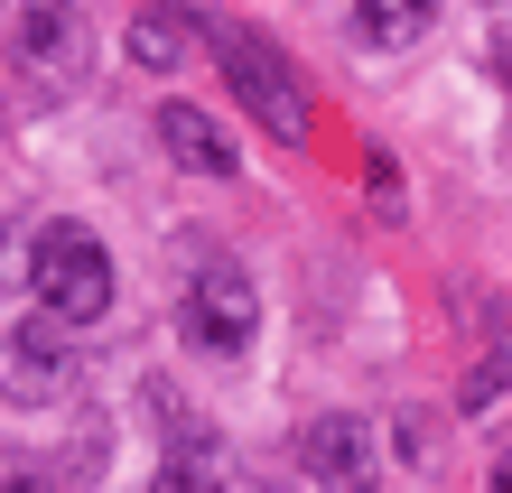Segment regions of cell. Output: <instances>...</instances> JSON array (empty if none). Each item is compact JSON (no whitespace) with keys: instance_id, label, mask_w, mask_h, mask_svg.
I'll use <instances>...</instances> for the list:
<instances>
[{"instance_id":"obj_12","label":"cell","mask_w":512,"mask_h":493,"mask_svg":"<svg viewBox=\"0 0 512 493\" xmlns=\"http://www.w3.org/2000/svg\"><path fill=\"white\" fill-rule=\"evenodd\" d=\"M0 493H38V475H19L10 456H0Z\"/></svg>"},{"instance_id":"obj_8","label":"cell","mask_w":512,"mask_h":493,"mask_svg":"<svg viewBox=\"0 0 512 493\" xmlns=\"http://www.w3.org/2000/svg\"><path fill=\"white\" fill-rule=\"evenodd\" d=\"M196 10H168V0H149V10H131V28H122V47H131V66H149V75H177L196 56Z\"/></svg>"},{"instance_id":"obj_9","label":"cell","mask_w":512,"mask_h":493,"mask_svg":"<svg viewBox=\"0 0 512 493\" xmlns=\"http://www.w3.org/2000/svg\"><path fill=\"white\" fill-rule=\"evenodd\" d=\"M159 493H224V447L205 428H177L159 456Z\"/></svg>"},{"instance_id":"obj_14","label":"cell","mask_w":512,"mask_h":493,"mask_svg":"<svg viewBox=\"0 0 512 493\" xmlns=\"http://www.w3.org/2000/svg\"><path fill=\"white\" fill-rule=\"evenodd\" d=\"M494 493H512V456H503V466H494Z\"/></svg>"},{"instance_id":"obj_13","label":"cell","mask_w":512,"mask_h":493,"mask_svg":"<svg viewBox=\"0 0 512 493\" xmlns=\"http://www.w3.org/2000/svg\"><path fill=\"white\" fill-rule=\"evenodd\" d=\"M494 75H503V94H512V28L494 38Z\"/></svg>"},{"instance_id":"obj_5","label":"cell","mask_w":512,"mask_h":493,"mask_svg":"<svg viewBox=\"0 0 512 493\" xmlns=\"http://www.w3.org/2000/svg\"><path fill=\"white\" fill-rule=\"evenodd\" d=\"M75 56H84V19H75V0H28V10L10 19V75L28 84H66L75 75Z\"/></svg>"},{"instance_id":"obj_7","label":"cell","mask_w":512,"mask_h":493,"mask_svg":"<svg viewBox=\"0 0 512 493\" xmlns=\"http://www.w3.org/2000/svg\"><path fill=\"white\" fill-rule=\"evenodd\" d=\"M149 131H159V149H168L187 177H233V168H243V149H233V140L215 131V112H196V103H168Z\"/></svg>"},{"instance_id":"obj_4","label":"cell","mask_w":512,"mask_h":493,"mask_svg":"<svg viewBox=\"0 0 512 493\" xmlns=\"http://www.w3.org/2000/svg\"><path fill=\"white\" fill-rule=\"evenodd\" d=\"M177 326H187L205 354H243L252 326H261V298H252L243 270H196V280H187V307H177Z\"/></svg>"},{"instance_id":"obj_1","label":"cell","mask_w":512,"mask_h":493,"mask_svg":"<svg viewBox=\"0 0 512 493\" xmlns=\"http://www.w3.org/2000/svg\"><path fill=\"white\" fill-rule=\"evenodd\" d=\"M28 289H38V307L56 326H94L112 307V252L84 224H47L28 242Z\"/></svg>"},{"instance_id":"obj_2","label":"cell","mask_w":512,"mask_h":493,"mask_svg":"<svg viewBox=\"0 0 512 493\" xmlns=\"http://www.w3.org/2000/svg\"><path fill=\"white\" fill-rule=\"evenodd\" d=\"M224 84H233V103H243L270 140H289V149H298V140L317 131L308 84H298V66L261 38V28H233V38H224Z\"/></svg>"},{"instance_id":"obj_6","label":"cell","mask_w":512,"mask_h":493,"mask_svg":"<svg viewBox=\"0 0 512 493\" xmlns=\"http://www.w3.org/2000/svg\"><path fill=\"white\" fill-rule=\"evenodd\" d=\"M0 391L19 400V410H38V400H66L75 391V354L56 326H10L0 335Z\"/></svg>"},{"instance_id":"obj_10","label":"cell","mask_w":512,"mask_h":493,"mask_svg":"<svg viewBox=\"0 0 512 493\" xmlns=\"http://www.w3.org/2000/svg\"><path fill=\"white\" fill-rule=\"evenodd\" d=\"M438 19V0H354V38L364 47H410Z\"/></svg>"},{"instance_id":"obj_3","label":"cell","mask_w":512,"mask_h":493,"mask_svg":"<svg viewBox=\"0 0 512 493\" xmlns=\"http://www.w3.org/2000/svg\"><path fill=\"white\" fill-rule=\"evenodd\" d=\"M298 466H308L317 493H382V447H373V428L345 419V410H317L298 428Z\"/></svg>"},{"instance_id":"obj_11","label":"cell","mask_w":512,"mask_h":493,"mask_svg":"<svg viewBox=\"0 0 512 493\" xmlns=\"http://www.w3.org/2000/svg\"><path fill=\"white\" fill-rule=\"evenodd\" d=\"M0 289H19V224L0 214Z\"/></svg>"}]
</instances>
